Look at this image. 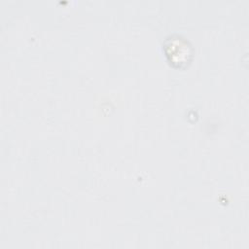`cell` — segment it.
Segmentation results:
<instances>
[{
    "label": "cell",
    "instance_id": "6da1fadb",
    "mask_svg": "<svg viewBox=\"0 0 249 249\" xmlns=\"http://www.w3.org/2000/svg\"><path fill=\"white\" fill-rule=\"evenodd\" d=\"M163 51L168 61L176 67L187 65L192 57L194 49L192 45L183 37L172 35L165 39Z\"/></svg>",
    "mask_w": 249,
    "mask_h": 249
}]
</instances>
